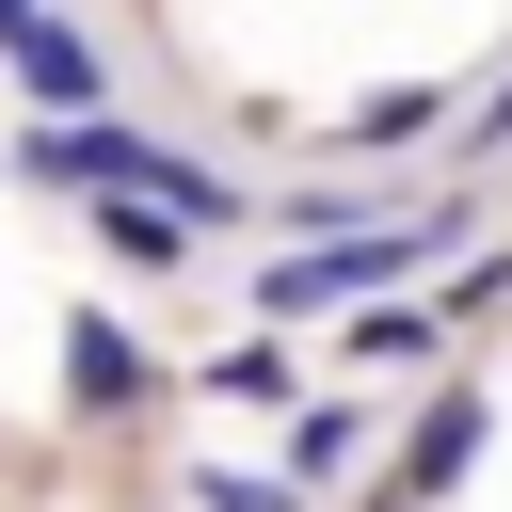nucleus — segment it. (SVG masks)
<instances>
[{
  "instance_id": "obj_1",
  "label": "nucleus",
  "mask_w": 512,
  "mask_h": 512,
  "mask_svg": "<svg viewBox=\"0 0 512 512\" xmlns=\"http://www.w3.org/2000/svg\"><path fill=\"white\" fill-rule=\"evenodd\" d=\"M448 240V208L432 224H352V240H320V256H288V272H256V320H320V304H384V272H416Z\"/></svg>"
},
{
  "instance_id": "obj_2",
  "label": "nucleus",
  "mask_w": 512,
  "mask_h": 512,
  "mask_svg": "<svg viewBox=\"0 0 512 512\" xmlns=\"http://www.w3.org/2000/svg\"><path fill=\"white\" fill-rule=\"evenodd\" d=\"M64 384H80V416H128L160 368H144V336H128V320H96V304H80V320H64Z\"/></svg>"
},
{
  "instance_id": "obj_3",
  "label": "nucleus",
  "mask_w": 512,
  "mask_h": 512,
  "mask_svg": "<svg viewBox=\"0 0 512 512\" xmlns=\"http://www.w3.org/2000/svg\"><path fill=\"white\" fill-rule=\"evenodd\" d=\"M0 64H16V80L48 96V112H80V96H96V48H80V32L48 16V0H32V16H0Z\"/></svg>"
},
{
  "instance_id": "obj_4",
  "label": "nucleus",
  "mask_w": 512,
  "mask_h": 512,
  "mask_svg": "<svg viewBox=\"0 0 512 512\" xmlns=\"http://www.w3.org/2000/svg\"><path fill=\"white\" fill-rule=\"evenodd\" d=\"M480 432H496L480 400H432V416H416V496H448V480L480 464Z\"/></svg>"
},
{
  "instance_id": "obj_5",
  "label": "nucleus",
  "mask_w": 512,
  "mask_h": 512,
  "mask_svg": "<svg viewBox=\"0 0 512 512\" xmlns=\"http://www.w3.org/2000/svg\"><path fill=\"white\" fill-rule=\"evenodd\" d=\"M208 400H288V352H272V336H240V352L208 368Z\"/></svg>"
},
{
  "instance_id": "obj_6",
  "label": "nucleus",
  "mask_w": 512,
  "mask_h": 512,
  "mask_svg": "<svg viewBox=\"0 0 512 512\" xmlns=\"http://www.w3.org/2000/svg\"><path fill=\"white\" fill-rule=\"evenodd\" d=\"M192 512H304V496H288V480H240V464H208V480H192Z\"/></svg>"
},
{
  "instance_id": "obj_7",
  "label": "nucleus",
  "mask_w": 512,
  "mask_h": 512,
  "mask_svg": "<svg viewBox=\"0 0 512 512\" xmlns=\"http://www.w3.org/2000/svg\"><path fill=\"white\" fill-rule=\"evenodd\" d=\"M0 16H32V0H0Z\"/></svg>"
}]
</instances>
